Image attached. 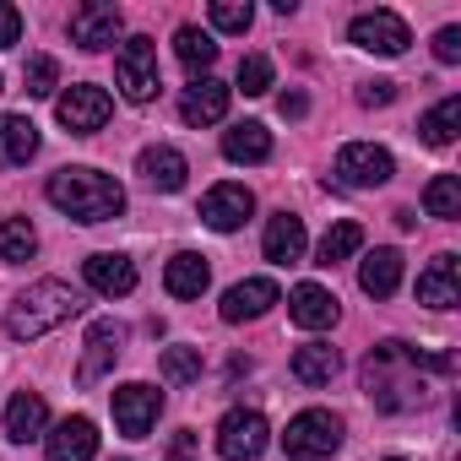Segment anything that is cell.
Returning <instances> with one entry per match:
<instances>
[{
	"mask_svg": "<svg viewBox=\"0 0 461 461\" xmlns=\"http://www.w3.org/2000/svg\"><path fill=\"white\" fill-rule=\"evenodd\" d=\"M423 369L434 375H450L456 358L450 353H418L407 342H380L369 358H364V391L380 412H407V407H423L429 402V380Z\"/></svg>",
	"mask_w": 461,
	"mask_h": 461,
	"instance_id": "6da1fadb",
	"label": "cell"
},
{
	"mask_svg": "<svg viewBox=\"0 0 461 461\" xmlns=\"http://www.w3.org/2000/svg\"><path fill=\"white\" fill-rule=\"evenodd\" d=\"M44 195L77 222H109L125 212V185L98 168H60V174H50Z\"/></svg>",
	"mask_w": 461,
	"mask_h": 461,
	"instance_id": "7a4b0ae2",
	"label": "cell"
},
{
	"mask_svg": "<svg viewBox=\"0 0 461 461\" xmlns=\"http://www.w3.org/2000/svg\"><path fill=\"white\" fill-rule=\"evenodd\" d=\"M82 310H87V299H82L71 283L44 277V283H33V288L6 310V337H12V342H33V337H44V331H55V326L77 321Z\"/></svg>",
	"mask_w": 461,
	"mask_h": 461,
	"instance_id": "3957f363",
	"label": "cell"
},
{
	"mask_svg": "<svg viewBox=\"0 0 461 461\" xmlns=\"http://www.w3.org/2000/svg\"><path fill=\"white\" fill-rule=\"evenodd\" d=\"M337 445H342V418L326 412V407H304V412L288 423V434H283V450H288L294 461H326Z\"/></svg>",
	"mask_w": 461,
	"mask_h": 461,
	"instance_id": "277c9868",
	"label": "cell"
},
{
	"mask_svg": "<svg viewBox=\"0 0 461 461\" xmlns=\"http://www.w3.org/2000/svg\"><path fill=\"white\" fill-rule=\"evenodd\" d=\"M114 77H120V93L131 98V104H152L158 98V44L147 39V33H136V39H125L120 44V60H114Z\"/></svg>",
	"mask_w": 461,
	"mask_h": 461,
	"instance_id": "5b68a950",
	"label": "cell"
},
{
	"mask_svg": "<svg viewBox=\"0 0 461 461\" xmlns=\"http://www.w3.org/2000/svg\"><path fill=\"white\" fill-rule=\"evenodd\" d=\"M267 445H272V429H267V418L256 407L222 412V423H217V456L222 461H256Z\"/></svg>",
	"mask_w": 461,
	"mask_h": 461,
	"instance_id": "8992f818",
	"label": "cell"
},
{
	"mask_svg": "<svg viewBox=\"0 0 461 461\" xmlns=\"http://www.w3.org/2000/svg\"><path fill=\"white\" fill-rule=\"evenodd\" d=\"M55 114H60V125H66L71 136H93V131H104V125H109L114 104H109V93H104V87L77 82V87H66V93H60Z\"/></svg>",
	"mask_w": 461,
	"mask_h": 461,
	"instance_id": "52a82bcc",
	"label": "cell"
},
{
	"mask_svg": "<svg viewBox=\"0 0 461 461\" xmlns=\"http://www.w3.org/2000/svg\"><path fill=\"white\" fill-rule=\"evenodd\" d=\"M396 174V158L385 152V147H375V141H348L342 152H337V179L348 185V190H375V185H385Z\"/></svg>",
	"mask_w": 461,
	"mask_h": 461,
	"instance_id": "ba28073f",
	"label": "cell"
},
{
	"mask_svg": "<svg viewBox=\"0 0 461 461\" xmlns=\"http://www.w3.org/2000/svg\"><path fill=\"white\" fill-rule=\"evenodd\" d=\"M348 39L358 44V50H369V55H407V44H412V33H407V23L396 17V12H358L353 17V28H348Z\"/></svg>",
	"mask_w": 461,
	"mask_h": 461,
	"instance_id": "9c48e42d",
	"label": "cell"
},
{
	"mask_svg": "<svg viewBox=\"0 0 461 461\" xmlns=\"http://www.w3.org/2000/svg\"><path fill=\"white\" fill-rule=\"evenodd\" d=\"M163 412V391H152L147 380H131V385H114V423L125 439H147V429L158 423Z\"/></svg>",
	"mask_w": 461,
	"mask_h": 461,
	"instance_id": "30bf717a",
	"label": "cell"
},
{
	"mask_svg": "<svg viewBox=\"0 0 461 461\" xmlns=\"http://www.w3.org/2000/svg\"><path fill=\"white\" fill-rule=\"evenodd\" d=\"M120 33H125V17L109 0H87V6L71 12V44H82V50H109Z\"/></svg>",
	"mask_w": 461,
	"mask_h": 461,
	"instance_id": "8fae6325",
	"label": "cell"
},
{
	"mask_svg": "<svg viewBox=\"0 0 461 461\" xmlns=\"http://www.w3.org/2000/svg\"><path fill=\"white\" fill-rule=\"evenodd\" d=\"M256 212V195L245 185H212L206 201H201V222L217 228V234H234V228H245V217Z\"/></svg>",
	"mask_w": 461,
	"mask_h": 461,
	"instance_id": "7c38bea8",
	"label": "cell"
},
{
	"mask_svg": "<svg viewBox=\"0 0 461 461\" xmlns=\"http://www.w3.org/2000/svg\"><path fill=\"white\" fill-rule=\"evenodd\" d=\"M277 299H283V288H277L272 277H250V283H234V288L222 294V310H217V315H222L228 326H240V321H261Z\"/></svg>",
	"mask_w": 461,
	"mask_h": 461,
	"instance_id": "4fadbf2b",
	"label": "cell"
},
{
	"mask_svg": "<svg viewBox=\"0 0 461 461\" xmlns=\"http://www.w3.org/2000/svg\"><path fill=\"white\" fill-rule=\"evenodd\" d=\"M120 342H125V331L114 326V321H93L87 326V353H82V364H77V380L82 385H98L109 369H114V358H120Z\"/></svg>",
	"mask_w": 461,
	"mask_h": 461,
	"instance_id": "5bb4252c",
	"label": "cell"
},
{
	"mask_svg": "<svg viewBox=\"0 0 461 461\" xmlns=\"http://www.w3.org/2000/svg\"><path fill=\"white\" fill-rule=\"evenodd\" d=\"M228 98H234V87H222L217 77H195L190 87H185V98H179V120L185 125H217L222 114H228Z\"/></svg>",
	"mask_w": 461,
	"mask_h": 461,
	"instance_id": "9a60e30c",
	"label": "cell"
},
{
	"mask_svg": "<svg viewBox=\"0 0 461 461\" xmlns=\"http://www.w3.org/2000/svg\"><path fill=\"white\" fill-rule=\"evenodd\" d=\"M82 277H87V288L93 294H104V299H125V294H136V261L131 256H87L82 261Z\"/></svg>",
	"mask_w": 461,
	"mask_h": 461,
	"instance_id": "2e32d148",
	"label": "cell"
},
{
	"mask_svg": "<svg viewBox=\"0 0 461 461\" xmlns=\"http://www.w3.org/2000/svg\"><path fill=\"white\" fill-rule=\"evenodd\" d=\"M44 456L50 461H93L98 456V429L93 418H66L44 434Z\"/></svg>",
	"mask_w": 461,
	"mask_h": 461,
	"instance_id": "e0dca14e",
	"label": "cell"
},
{
	"mask_svg": "<svg viewBox=\"0 0 461 461\" xmlns=\"http://www.w3.org/2000/svg\"><path fill=\"white\" fill-rule=\"evenodd\" d=\"M418 304H429V310L461 304V261L456 256H434V267L418 272Z\"/></svg>",
	"mask_w": 461,
	"mask_h": 461,
	"instance_id": "ac0fdd59",
	"label": "cell"
},
{
	"mask_svg": "<svg viewBox=\"0 0 461 461\" xmlns=\"http://www.w3.org/2000/svg\"><path fill=\"white\" fill-rule=\"evenodd\" d=\"M261 250H267V261H272V267H294V261L304 256V217H294V212L267 217Z\"/></svg>",
	"mask_w": 461,
	"mask_h": 461,
	"instance_id": "d6986e66",
	"label": "cell"
},
{
	"mask_svg": "<svg viewBox=\"0 0 461 461\" xmlns=\"http://www.w3.org/2000/svg\"><path fill=\"white\" fill-rule=\"evenodd\" d=\"M288 315H294V326H304V331H326V326H337V294H326L321 283H299L294 288V299H288Z\"/></svg>",
	"mask_w": 461,
	"mask_h": 461,
	"instance_id": "ffe728a7",
	"label": "cell"
},
{
	"mask_svg": "<svg viewBox=\"0 0 461 461\" xmlns=\"http://www.w3.org/2000/svg\"><path fill=\"white\" fill-rule=\"evenodd\" d=\"M39 158V125L28 114H0V168H28Z\"/></svg>",
	"mask_w": 461,
	"mask_h": 461,
	"instance_id": "44dd1931",
	"label": "cell"
},
{
	"mask_svg": "<svg viewBox=\"0 0 461 461\" xmlns=\"http://www.w3.org/2000/svg\"><path fill=\"white\" fill-rule=\"evenodd\" d=\"M136 168H141V179L152 185V190H185V174H190V163H185V152H174V147H147L141 158H136Z\"/></svg>",
	"mask_w": 461,
	"mask_h": 461,
	"instance_id": "7402d4cb",
	"label": "cell"
},
{
	"mask_svg": "<svg viewBox=\"0 0 461 461\" xmlns=\"http://www.w3.org/2000/svg\"><path fill=\"white\" fill-rule=\"evenodd\" d=\"M44 429H50V407H44V396H39V391H17L12 407H6V439L28 445V439H39Z\"/></svg>",
	"mask_w": 461,
	"mask_h": 461,
	"instance_id": "603a6c76",
	"label": "cell"
},
{
	"mask_svg": "<svg viewBox=\"0 0 461 461\" xmlns=\"http://www.w3.org/2000/svg\"><path fill=\"white\" fill-rule=\"evenodd\" d=\"M222 158L228 163H267L272 158V131L261 120H245L234 131H222Z\"/></svg>",
	"mask_w": 461,
	"mask_h": 461,
	"instance_id": "cb8c5ba5",
	"label": "cell"
},
{
	"mask_svg": "<svg viewBox=\"0 0 461 461\" xmlns=\"http://www.w3.org/2000/svg\"><path fill=\"white\" fill-rule=\"evenodd\" d=\"M206 283H212V267H206V256H190V250H179V256L168 261V272H163V288H168L174 299H201Z\"/></svg>",
	"mask_w": 461,
	"mask_h": 461,
	"instance_id": "d4e9b609",
	"label": "cell"
},
{
	"mask_svg": "<svg viewBox=\"0 0 461 461\" xmlns=\"http://www.w3.org/2000/svg\"><path fill=\"white\" fill-rule=\"evenodd\" d=\"M358 288H364L369 299H391V294L402 288V256H396V250H375V256H364V267H358Z\"/></svg>",
	"mask_w": 461,
	"mask_h": 461,
	"instance_id": "484cf974",
	"label": "cell"
},
{
	"mask_svg": "<svg viewBox=\"0 0 461 461\" xmlns=\"http://www.w3.org/2000/svg\"><path fill=\"white\" fill-rule=\"evenodd\" d=\"M342 369V353L331 342H304L294 353V380L299 385H331V375Z\"/></svg>",
	"mask_w": 461,
	"mask_h": 461,
	"instance_id": "4316f807",
	"label": "cell"
},
{
	"mask_svg": "<svg viewBox=\"0 0 461 461\" xmlns=\"http://www.w3.org/2000/svg\"><path fill=\"white\" fill-rule=\"evenodd\" d=\"M174 55H179V66H185L190 77H206L212 60H217V39H212L206 28H179V33H174Z\"/></svg>",
	"mask_w": 461,
	"mask_h": 461,
	"instance_id": "83f0119b",
	"label": "cell"
},
{
	"mask_svg": "<svg viewBox=\"0 0 461 461\" xmlns=\"http://www.w3.org/2000/svg\"><path fill=\"white\" fill-rule=\"evenodd\" d=\"M418 131H423V141L429 147H450L456 141V131H461V98L450 93V98H439L423 120H418Z\"/></svg>",
	"mask_w": 461,
	"mask_h": 461,
	"instance_id": "f1b7e54d",
	"label": "cell"
},
{
	"mask_svg": "<svg viewBox=\"0 0 461 461\" xmlns=\"http://www.w3.org/2000/svg\"><path fill=\"white\" fill-rule=\"evenodd\" d=\"M358 245H364V228H358L353 217H342V222L326 228V240H321V250H315V267H337V261H348Z\"/></svg>",
	"mask_w": 461,
	"mask_h": 461,
	"instance_id": "f546056e",
	"label": "cell"
},
{
	"mask_svg": "<svg viewBox=\"0 0 461 461\" xmlns=\"http://www.w3.org/2000/svg\"><path fill=\"white\" fill-rule=\"evenodd\" d=\"M33 250H39V234H33L28 217H6V222H0V261H6V267L28 261Z\"/></svg>",
	"mask_w": 461,
	"mask_h": 461,
	"instance_id": "4dcf8cb0",
	"label": "cell"
},
{
	"mask_svg": "<svg viewBox=\"0 0 461 461\" xmlns=\"http://www.w3.org/2000/svg\"><path fill=\"white\" fill-rule=\"evenodd\" d=\"M423 212L429 217H461V179L456 174H434L429 179V190H423Z\"/></svg>",
	"mask_w": 461,
	"mask_h": 461,
	"instance_id": "1f68e13d",
	"label": "cell"
},
{
	"mask_svg": "<svg viewBox=\"0 0 461 461\" xmlns=\"http://www.w3.org/2000/svg\"><path fill=\"white\" fill-rule=\"evenodd\" d=\"M158 369L168 385H190V380H201V348H168Z\"/></svg>",
	"mask_w": 461,
	"mask_h": 461,
	"instance_id": "d6a6232c",
	"label": "cell"
},
{
	"mask_svg": "<svg viewBox=\"0 0 461 461\" xmlns=\"http://www.w3.org/2000/svg\"><path fill=\"white\" fill-rule=\"evenodd\" d=\"M256 23V6L250 0H212V28L217 33H245Z\"/></svg>",
	"mask_w": 461,
	"mask_h": 461,
	"instance_id": "836d02e7",
	"label": "cell"
},
{
	"mask_svg": "<svg viewBox=\"0 0 461 461\" xmlns=\"http://www.w3.org/2000/svg\"><path fill=\"white\" fill-rule=\"evenodd\" d=\"M240 87H245V98H261L272 87V60L267 55H245L240 60Z\"/></svg>",
	"mask_w": 461,
	"mask_h": 461,
	"instance_id": "e575fe53",
	"label": "cell"
},
{
	"mask_svg": "<svg viewBox=\"0 0 461 461\" xmlns=\"http://www.w3.org/2000/svg\"><path fill=\"white\" fill-rule=\"evenodd\" d=\"M55 82H60V66H55L50 55H33V60H28V93H33V98H50Z\"/></svg>",
	"mask_w": 461,
	"mask_h": 461,
	"instance_id": "d590c367",
	"label": "cell"
},
{
	"mask_svg": "<svg viewBox=\"0 0 461 461\" xmlns=\"http://www.w3.org/2000/svg\"><path fill=\"white\" fill-rule=\"evenodd\" d=\"M434 60L439 66H456L461 60V28H439L434 33Z\"/></svg>",
	"mask_w": 461,
	"mask_h": 461,
	"instance_id": "8d00e7d4",
	"label": "cell"
},
{
	"mask_svg": "<svg viewBox=\"0 0 461 461\" xmlns=\"http://www.w3.org/2000/svg\"><path fill=\"white\" fill-rule=\"evenodd\" d=\"M23 39V12L17 6H6V0H0V50H12Z\"/></svg>",
	"mask_w": 461,
	"mask_h": 461,
	"instance_id": "74e56055",
	"label": "cell"
},
{
	"mask_svg": "<svg viewBox=\"0 0 461 461\" xmlns=\"http://www.w3.org/2000/svg\"><path fill=\"white\" fill-rule=\"evenodd\" d=\"M391 98H396V82H364L358 87V104H369V109L375 104H391Z\"/></svg>",
	"mask_w": 461,
	"mask_h": 461,
	"instance_id": "f35d334b",
	"label": "cell"
},
{
	"mask_svg": "<svg viewBox=\"0 0 461 461\" xmlns=\"http://www.w3.org/2000/svg\"><path fill=\"white\" fill-rule=\"evenodd\" d=\"M168 461H195V434H190V429H179V434H174Z\"/></svg>",
	"mask_w": 461,
	"mask_h": 461,
	"instance_id": "ab89813d",
	"label": "cell"
},
{
	"mask_svg": "<svg viewBox=\"0 0 461 461\" xmlns=\"http://www.w3.org/2000/svg\"><path fill=\"white\" fill-rule=\"evenodd\" d=\"M304 109H310V104H304V93H283V114H288V120H299Z\"/></svg>",
	"mask_w": 461,
	"mask_h": 461,
	"instance_id": "60d3db41",
	"label": "cell"
},
{
	"mask_svg": "<svg viewBox=\"0 0 461 461\" xmlns=\"http://www.w3.org/2000/svg\"><path fill=\"white\" fill-rule=\"evenodd\" d=\"M391 461H402V456H391Z\"/></svg>",
	"mask_w": 461,
	"mask_h": 461,
	"instance_id": "b9f144b4",
	"label": "cell"
},
{
	"mask_svg": "<svg viewBox=\"0 0 461 461\" xmlns=\"http://www.w3.org/2000/svg\"><path fill=\"white\" fill-rule=\"evenodd\" d=\"M0 87H6V82H0Z\"/></svg>",
	"mask_w": 461,
	"mask_h": 461,
	"instance_id": "7bdbcfd3",
	"label": "cell"
}]
</instances>
